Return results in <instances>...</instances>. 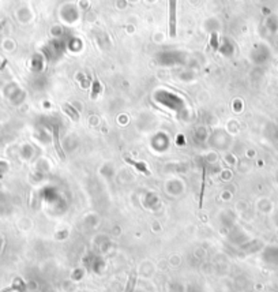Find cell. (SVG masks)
Returning <instances> with one entry per match:
<instances>
[{
  "label": "cell",
  "mask_w": 278,
  "mask_h": 292,
  "mask_svg": "<svg viewBox=\"0 0 278 292\" xmlns=\"http://www.w3.org/2000/svg\"><path fill=\"white\" fill-rule=\"evenodd\" d=\"M135 281H137V274L135 272L131 274L130 280H128V284H127V288H126V292H132L134 291V287H135Z\"/></svg>",
  "instance_id": "7a4b0ae2"
},
{
  "label": "cell",
  "mask_w": 278,
  "mask_h": 292,
  "mask_svg": "<svg viewBox=\"0 0 278 292\" xmlns=\"http://www.w3.org/2000/svg\"><path fill=\"white\" fill-rule=\"evenodd\" d=\"M169 36L176 37V0H169Z\"/></svg>",
  "instance_id": "6da1fadb"
},
{
  "label": "cell",
  "mask_w": 278,
  "mask_h": 292,
  "mask_svg": "<svg viewBox=\"0 0 278 292\" xmlns=\"http://www.w3.org/2000/svg\"><path fill=\"white\" fill-rule=\"evenodd\" d=\"M15 289H18V291H19V285H18L17 283H15L14 285H11V287H8V288H6V289L0 291V292H11V291H15Z\"/></svg>",
  "instance_id": "3957f363"
}]
</instances>
